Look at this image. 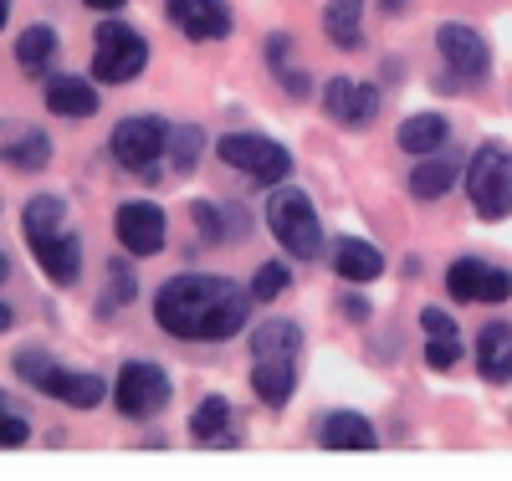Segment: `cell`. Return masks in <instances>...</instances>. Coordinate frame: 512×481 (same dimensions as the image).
I'll list each match as a JSON object with an SVG mask.
<instances>
[{
  "mask_svg": "<svg viewBox=\"0 0 512 481\" xmlns=\"http://www.w3.org/2000/svg\"><path fill=\"white\" fill-rule=\"evenodd\" d=\"M251 287L221 272H175L154 292V323L180 343H226L251 323Z\"/></svg>",
  "mask_w": 512,
  "mask_h": 481,
  "instance_id": "1",
  "label": "cell"
},
{
  "mask_svg": "<svg viewBox=\"0 0 512 481\" xmlns=\"http://www.w3.org/2000/svg\"><path fill=\"white\" fill-rule=\"evenodd\" d=\"M461 180H466V200H472L477 221H487V226L507 221L512 215V144L482 139L472 149V159H466Z\"/></svg>",
  "mask_w": 512,
  "mask_h": 481,
  "instance_id": "2",
  "label": "cell"
},
{
  "mask_svg": "<svg viewBox=\"0 0 512 481\" xmlns=\"http://www.w3.org/2000/svg\"><path fill=\"white\" fill-rule=\"evenodd\" d=\"M267 231L297 261H318L323 256V221H318L313 200L303 190H292V185H272V195H267Z\"/></svg>",
  "mask_w": 512,
  "mask_h": 481,
  "instance_id": "3",
  "label": "cell"
},
{
  "mask_svg": "<svg viewBox=\"0 0 512 481\" xmlns=\"http://www.w3.org/2000/svg\"><path fill=\"white\" fill-rule=\"evenodd\" d=\"M169 128H175V123H164L159 113H128L123 123H113V134H108L113 164L154 185V180H159L154 164L169 154Z\"/></svg>",
  "mask_w": 512,
  "mask_h": 481,
  "instance_id": "4",
  "label": "cell"
},
{
  "mask_svg": "<svg viewBox=\"0 0 512 481\" xmlns=\"http://www.w3.org/2000/svg\"><path fill=\"white\" fill-rule=\"evenodd\" d=\"M93 41H98V52H93V82H134L144 67H149V36L134 31L128 21L118 16H103L93 26Z\"/></svg>",
  "mask_w": 512,
  "mask_h": 481,
  "instance_id": "5",
  "label": "cell"
},
{
  "mask_svg": "<svg viewBox=\"0 0 512 481\" xmlns=\"http://www.w3.org/2000/svg\"><path fill=\"white\" fill-rule=\"evenodd\" d=\"M216 159L226 169L246 174V180H256V185H282L292 174V149L267 139V134H246V128L241 134H221L216 139Z\"/></svg>",
  "mask_w": 512,
  "mask_h": 481,
  "instance_id": "6",
  "label": "cell"
},
{
  "mask_svg": "<svg viewBox=\"0 0 512 481\" xmlns=\"http://www.w3.org/2000/svg\"><path fill=\"white\" fill-rule=\"evenodd\" d=\"M169 395H175V384H169L164 364H149V359H128L113 379V410L123 420H149L169 405Z\"/></svg>",
  "mask_w": 512,
  "mask_h": 481,
  "instance_id": "7",
  "label": "cell"
},
{
  "mask_svg": "<svg viewBox=\"0 0 512 481\" xmlns=\"http://www.w3.org/2000/svg\"><path fill=\"white\" fill-rule=\"evenodd\" d=\"M436 52L446 62V72L456 82H482L492 72V47H487V36L477 26H466V21H446L436 26Z\"/></svg>",
  "mask_w": 512,
  "mask_h": 481,
  "instance_id": "8",
  "label": "cell"
},
{
  "mask_svg": "<svg viewBox=\"0 0 512 481\" xmlns=\"http://www.w3.org/2000/svg\"><path fill=\"white\" fill-rule=\"evenodd\" d=\"M113 231L128 256H159L169 241V215L154 200H123L113 215Z\"/></svg>",
  "mask_w": 512,
  "mask_h": 481,
  "instance_id": "9",
  "label": "cell"
},
{
  "mask_svg": "<svg viewBox=\"0 0 512 481\" xmlns=\"http://www.w3.org/2000/svg\"><path fill=\"white\" fill-rule=\"evenodd\" d=\"M384 98L374 82H359V77H328L323 82V113L344 128H369L379 118Z\"/></svg>",
  "mask_w": 512,
  "mask_h": 481,
  "instance_id": "10",
  "label": "cell"
},
{
  "mask_svg": "<svg viewBox=\"0 0 512 481\" xmlns=\"http://www.w3.org/2000/svg\"><path fill=\"white\" fill-rule=\"evenodd\" d=\"M164 16L185 41H226L236 31L226 0H164Z\"/></svg>",
  "mask_w": 512,
  "mask_h": 481,
  "instance_id": "11",
  "label": "cell"
},
{
  "mask_svg": "<svg viewBox=\"0 0 512 481\" xmlns=\"http://www.w3.org/2000/svg\"><path fill=\"white\" fill-rule=\"evenodd\" d=\"M26 246H31L36 267L47 272L52 287H77V277H82V241H77V231L36 236V241H26Z\"/></svg>",
  "mask_w": 512,
  "mask_h": 481,
  "instance_id": "12",
  "label": "cell"
},
{
  "mask_svg": "<svg viewBox=\"0 0 512 481\" xmlns=\"http://www.w3.org/2000/svg\"><path fill=\"white\" fill-rule=\"evenodd\" d=\"M41 395H52V400L67 405V410H98V405L108 400V379L93 374V369H67V364H57L52 379L41 384Z\"/></svg>",
  "mask_w": 512,
  "mask_h": 481,
  "instance_id": "13",
  "label": "cell"
},
{
  "mask_svg": "<svg viewBox=\"0 0 512 481\" xmlns=\"http://www.w3.org/2000/svg\"><path fill=\"white\" fill-rule=\"evenodd\" d=\"M190 441L195 446H241V430H236V410L226 395H205L190 415Z\"/></svg>",
  "mask_w": 512,
  "mask_h": 481,
  "instance_id": "14",
  "label": "cell"
},
{
  "mask_svg": "<svg viewBox=\"0 0 512 481\" xmlns=\"http://www.w3.org/2000/svg\"><path fill=\"white\" fill-rule=\"evenodd\" d=\"M333 272L349 287H369L384 277V251L374 241H359V236H338L333 241Z\"/></svg>",
  "mask_w": 512,
  "mask_h": 481,
  "instance_id": "15",
  "label": "cell"
},
{
  "mask_svg": "<svg viewBox=\"0 0 512 481\" xmlns=\"http://www.w3.org/2000/svg\"><path fill=\"white\" fill-rule=\"evenodd\" d=\"M41 98H47V108H52L57 118H93V113H98V87H93V77H77V72L47 77Z\"/></svg>",
  "mask_w": 512,
  "mask_h": 481,
  "instance_id": "16",
  "label": "cell"
},
{
  "mask_svg": "<svg viewBox=\"0 0 512 481\" xmlns=\"http://www.w3.org/2000/svg\"><path fill=\"white\" fill-rule=\"evenodd\" d=\"M318 446H323V451H374V446H379V430H374L369 415H359V410H333V415H323V425H318Z\"/></svg>",
  "mask_w": 512,
  "mask_h": 481,
  "instance_id": "17",
  "label": "cell"
},
{
  "mask_svg": "<svg viewBox=\"0 0 512 481\" xmlns=\"http://www.w3.org/2000/svg\"><path fill=\"white\" fill-rule=\"evenodd\" d=\"M251 395L267 410H282L297 395V359H256L251 364Z\"/></svg>",
  "mask_w": 512,
  "mask_h": 481,
  "instance_id": "18",
  "label": "cell"
},
{
  "mask_svg": "<svg viewBox=\"0 0 512 481\" xmlns=\"http://www.w3.org/2000/svg\"><path fill=\"white\" fill-rule=\"evenodd\" d=\"M57 52H62V36H57V26H47V21H36V26H26V31L16 36V67H21L26 77H52Z\"/></svg>",
  "mask_w": 512,
  "mask_h": 481,
  "instance_id": "19",
  "label": "cell"
},
{
  "mask_svg": "<svg viewBox=\"0 0 512 481\" xmlns=\"http://www.w3.org/2000/svg\"><path fill=\"white\" fill-rule=\"evenodd\" d=\"M477 374L487 384H512V323H487L477 333Z\"/></svg>",
  "mask_w": 512,
  "mask_h": 481,
  "instance_id": "20",
  "label": "cell"
},
{
  "mask_svg": "<svg viewBox=\"0 0 512 481\" xmlns=\"http://www.w3.org/2000/svg\"><path fill=\"white\" fill-rule=\"evenodd\" d=\"M395 139H400V149L415 154V159L441 154V149L451 144V118H446V113H410V118L400 123Z\"/></svg>",
  "mask_w": 512,
  "mask_h": 481,
  "instance_id": "21",
  "label": "cell"
},
{
  "mask_svg": "<svg viewBox=\"0 0 512 481\" xmlns=\"http://www.w3.org/2000/svg\"><path fill=\"white\" fill-rule=\"evenodd\" d=\"M461 169H466V164H456L451 154H425V159L410 169V195H415V200H446V195L456 190V180H461Z\"/></svg>",
  "mask_w": 512,
  "mask_h": 481,
  "instance_id": "22",
  "label": "cell"
},
{
  "mask_svg": "<svg viewBox=\"0 0 512 481\" xmlns=\"http://www.w3.org/2000/svg\"><path fill=\"white\" fill-rule=\"evenodd\" d=\"M323 36L338 52H359L364 47V0H328L323 6Z\"/></svg>",
  "mask_w": 512,
  "mask_h": 481,
  "instance_id": "23",
  "label": "cell"
},
{
  "mask_svg": "<svg viewBox=\"0 0 512 481\" xmlns=\"http://www.w3.org/2000/svg\"><path fill=\"white\" fill-rule=\"evenodd\" d=\"M0 164L16 169V174H36L52 164V139L41 134V128H21V134L0 139Z\"/></svg>",
  "mask_w": 512,
  "mask_h": 481,
  "instance_id": "24",
  "label": "cell"
},
{
  "mask_svg": "<svg viewBox=\"0 0 512 481\" xmlns=\"http://www.w3.org/2000/svg\"><path fill=\"white\" fill-rule=\"evenodd\" d=\"M303 348V323L292 318H267L262 328H251V359H297Z\"/></svg>",
  "mask_w": 512,
  "mask_h": 481,
  "instance_id": "25",
  "label": "cell"
},
{
  "mask_svg": "<svg viewBox=\"0 0 512 481\" xmlns=\"http://www.w3.org/2000/svg\"><path fill=\"white\" fill-rule=\"evenodd\" d=\"M57 231H67V200L62 195H31L26 205H21V236L26 241H36V236H57Z\"/></svg>",
  "mask_w": 512,
  "mask_h": 481,
  "instance_id": "26",
  "label": "cell"
},
{
  "mask_svg": "<svg viewBox=\"0 0 512 481\" xmlns=\"http://www.w3.org/2000/svg\"><path fill=\"white\" fill-rule=\"evenodd\" d=\"M205 154V128L200 123H175L169 128V169L175 174H190Z\"/></svg>",
  "mask_w": 512,
  "mask_h": 481,
  "instance_id": "27",
  "label": "cell"
},
{
  "mask_svg": "<svg viewBox=\"0 0 512 481\" xmlns=\"http://www.w3.org/2000/svg\"><path fill=\"white\" fill-rule=\"evenodd\" d=\"M482 272H487L482 256H456L451 267H446V292H451V302H477Z\"/></svg>",
  "mask_w": 512,
  "mask_h": 481,
  "instance_id": "28",
  "label": "cell"
},
{
  "mask_svg": "<svg viewBox=\"0 0 512 481\" xmlns=\"http://www.w3.org/2000/svg\"><path fill=\"white\" fill-rule=\"evenodd\" d=\"M282 292H292V267L287 261H262V267L251 272V297L256 302H277Z\"/></svg>",
  "mask_w": 512,
  "mask_h": 481,
  "instance_id": "29",
  "label": "cell"
},
{
  "mask_svg": "<svg viewBox=\"0 0 512 481\" xmlns=\"http://www.w3.org/2000/svg\"><path fill=\"white\" fill-rule=\"evenodd\" d=\"M190 226L200 231L205 246H226L231 241L226 236V205H216V200H195L190 205Z\"/></svg>",
  "mask_w": 512,
  "mask_h": 481,
  "instance_id": "30",
  "label": "cell"
},
{
  "mask_svg": "<svg viewBox=\"0 0 512 481\" xmlns=\"http://www.w3.org/2000/svg\"><path fill=\"white\" fill-rule=\"evenodd\" d=\"M134 297H139V277H134V267H128V256H108V302H103V313L128 308Z\"/></svg>",
  "mask_w": 512,
  "mask_h": 481,
  "instance_id": "31",
  "label": "cell"
},
{
  "mask_svg": "<svg viewBox=\"0 0 512 481\" xmlns=\"http://www.w3.org/2000/svg\"><path fill=\"white\" fill-rule=\"evenodd\" d=\"M11 369L31 384V389H41L52 379V369H57V359L47 354V348H16V359H11Z\"/></svg>",
  "mask_w": 512,
  "mask_h": 481,
  "instance_id": "32",
  "label": "cell"
},
{
  "mask_svg": "<svg viewBox=\"0 0 512 481\" xmlns=\"http://www.w3.org/2000/svg\"><path fill=\"white\" fill-rule=\"evenodd\" d=\"M456 364H461V338H425V369L451 374Z\"/></svg>",
  "mask_w": 512,
  "mask_h": 481,
  "instance_id": "33",
  "label": "cell"
},
{
  "mask_svg": "<svg viewBox=\"0 0 512 481\" xmlns=\"http://www.w3.org/2000/svg\"><path fill=\"white\" fill-rule=\"evenodd\" d=\"M420 328H425V338H461V328H456V318L446 313V308H420Z\"/></svg>",
  "mask_w": 512,
  "mask_h": 481,
  "instance_id": "34",
  "label": "cell"
},
{
  "mask_svg": "<svg viewBox=\"0 0 512 481\" xmlns=\"http://www.w3.org/2000/svg\"><path fill=\"white\" fill-rule=\"evenodd\" d=\"M262 57H267V67L282 77V72L292 67V36H287V31H272V36L262 41Z\"/></svg>",
  "mask_w": 512,
  "mask_h": 481,
  "instance_id": "35",
  "label": "cell"
},
{
  "mask_svg": "<svg viewBox=\"0 0 512 481\" xmlns=\"http://www.w3.org/2000/svg\"><path fill=\"white\" fill-rule=\"evenodd\" d=\"M26 441H31V420H26L21 410L0 415V446H6V451H16V446H26Z\"/></svg>",
  "mask_w": 512,
  "mask_h": 481,
  "instance_id": "36",
  "label": "cell"
},
{
  "mask_svg": "<svg viewBox=\"0 0 512 481\" xmlns=\"http://www.w3.org/2000/svg\"><path fill=\"white\" fill-rule=\"evenodd\" d=\"M507 297H512V272L487 267V272H482V292H477V302H507Z\"/></svg>",
  "mask_w": 512,
  "mask_h": 481,
  "instance_id": "37",
  "label": "cell"
},
{
  "mask_svg": "<svg viewBox=\"0 0 512 481\" xmlns=\"http://www.w3.org/2000/svg\"><path fill=\"white\" fill-rule=\"evenodd\" d=\"M277 82L287 87V98H297V103H303V98L313 93V77H308V72H297V67H287V72H282Z\"/></svg>",
  "mask_w": 512,
  "mask_h": 481,
  "instance_id": "38",
  "label": "cell"
},
{
  "mask_svg": "<svg viewBox=\"0 0 512 481\" xmlns=\"http://www.w3.org/2000/svg\"><path fill=\"white\" fill-rule=\"evenodd\" d=\"M338 308H344V318H349V323H369V318H374L369 297H359V292H344V302H338Z\"/></svg>",
  "mask_w": 512,
  "mask_h": 481,
  "instance_id": "39",
  "label": "cell"
},
{
  "mask_svg": "<svg viewBox=\"0 0 512 481\" xmlns=\"http://www.w3.org/2000/svg\"><path fill=\"white\" fill-rule=\"evenodd\" d=\"M226 236H231V241L251 236V215H246V205H226Z\"/></svg>",
  "mask_w": 512,
  "mask_h": 481,
  "instance_id": "40",
  "label": "cell"
},
{
  "mask_svg": "<svg viewBox=\"0 0 512 481\" xmlns=\"http://www.w3.org/2000/svg\"><path fill=\"white\" fill-rule=\"evenodd\" d=\"M82 6H88V11H98V16H113L118 6H128V0H82Z\"/></svg>",
  "mask_w": 512,
  "mask_h": 481,
  "instance_id": "41",
  "label": "cell"
},
{
  "mask_svg": "<svg viewBox=\"0 0 512 481\" xmlns=\"http://www.w3.org/2000/svg\"><path fill=\"white\" fill-rule=\"evenodd\" d=\"M379 11H390V16H400V11H410V0H379Z\"/></svg>",
  "mask_w": 512,
  "mask_h": 481,
  "instance_id": "42",
  "label": "cell"
},
{
  "mask_svg": "<svg viewBox=\"0 0 512 481\" xmlns=\"http://www.w3.org/2000/svg\"><path fill=\"white\" fill-rule=\"evenodd\" d=\"M11 328H16V313L6 308V302H0V333H11Z\"/></svg>",
  "mask_w": 512,
  "mask_h": 481,
  "instance_id": "43",
  "label": "cell"
},
{
  "mask_svg": "<svg viewBox=\"0 0 512 481\" xmlns=\"http://www.w3.org/2000/svg\"><path fill=\"white\" fill-rule=\"evenodd\" d=\"M6 277H11V256H6V251H0V282H6Z\"/></svg>",
  "mask_w": 512,
  "mask_h": 481,
  "instance_id": "44",
  "label": "cell"
},
{
  "mask_svg": "<svg viewBox=\"0 0 512 481\" xmlns=\"http://www.w3.org/2000/svg\"><path fill=\"white\" fill-rule=\"evenodd\" d=\"M6 21H11V0H0V31H6Z\"/></svg>",
  "mask_w": 512,
  "mask_h": 481,
  "instance_id": "45",
  "label": "cell"
},
{
  "mask_svg": "<svg viewBox=\"0 0 512 481\" xmlns=\"http://www.w3.org/2000/svg\"><path fill=\"white\" fill-rule=\"evenodd\" d=\"M16 405H11V395H6V389H0V415H11Z\"/></svg>",
  "mask_w": 512,
  "mask_h": 481,
  "instance_id": "46",
  "label": "cell"
}]
</instances>
